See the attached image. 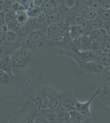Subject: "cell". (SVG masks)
Segmentation results:
<instances>
[{
  "instance_id": "obj_1",
  "label": "cell",
  "mask_w": 110,
  "mask_h": 123,
  "mask_svg": "<svg viewBox=\"0 0 110 123\" xmlns=\"http://www.w3.org/2000/svg\"><path fill=\"white\" fill-rule=\"evenodd\" d=\"M41 73L37 77L36 83L25 93V101L32 103L38 111L49 108L52 91L53 87L47 80L43 79Z\"/></svg>"
},
{
  "instance_id": "obj_2",
  "label": "cell",
  "mask_w": 110,
  "mask_h": 123,
  "mask_svg": "<svg viewBox=\"0 0 110 123\" xmlns=\"http://www.w3.org/2000/svg\"><path fill=\"white\" fill-rule=\"evenodd\" d=\"M47 27L32 31L21 41L23 46L33 53L36 57L42 56L56 46L48 39L46 35Z\"/></svg>"
},
{
  "instance_id": "obj_3",
  "label": "cell",
  "mask_w": 110,
  "mask_h": 123,
  "mask_svg": "<svg viewBox=\"0 0 110 123\" xmlns=\"http://www.w3.org/2000/svg\"><path fill=\"white\" fill-rule=\"evenodd\" d=\"M26 82L20 76H12L0 70V104L19 97V91Z\"/></svg>"
},
{
  "instance_id": "obj_4",
  "label": "cell",
  "mask_w": 110,
  "mask_h": 123,
  "mask_svg": "<svg viewBox=\"0 0 110 123\" xmlns=\"http://www.w3.org/2000/svg\"><path fill=\"white\" fill-rule=\"evenodd\" d=\"M10 57L13 75L21 76L32 64L36 56L22 46L12 54Z\"/></svg>"
},
{
  "instance_id": "obj_5",
  "label": "cell",
  "mask_w": 110,
  "mask_h": 123,
  "mask_svg": "<svg viewBox=\"0 0 110 123\" xmlns=\"http://www.w3.org/2000/svg\"><path fill=\"white\" fill-rule=\"evenodd\" d=\"M38 112L32 103L24 101L20 109L7 115L8 123H33Z\"/></svg>"
},
{
  "instance_id": "obj_6",
  "label": "cell",
  "mask_w": 110,
  "mask_h": 123,
  "mask_svg": "<svg viewBox=\"0 0 110 123\" xmlns=\"http://www.w3.org/2000/svg\"><path fill=\"white\" fill-rule=\"evenodd\" d=\"M79 71L77 75L91 80L97 86L103 81V74L105 67L95 62L78 65Z\"/></svg>"
},
{
  "instance_id": "obj_7",
  "label": "cell",
  "mask_w": 110,
  "mask_h": 123,
  "mask_svg": "<svg viewBox=\"0 0 110 123\" xmlns=\"http://www.w3.org/2000/svg\"><path fill=\"white\" fill-rule=\"evenodd\" d=\"M64 21L48 25L46 35L48 39L56 46H59L64 39Z\"/></svg>"
},
{
  "instance_id": "obj_8",
  "label": "cell",
  "mask_w": 110,
  "mask_h": 123,
  "mask_svg": "<svg viewBox=\"0 0 110 123\" xmlns=\"http://www.w3.org/2000/svg\"><path fill=\"white\" fill-rule=\"evenodd\" d=\"M64 23L71 26L80 27L84 29L85 25L86 20L77 11L75 8L73 6L69 8L65 16Z\"/></svg>"
},
{
  "instance_id": "obj_9",
  "label": "cell",
  "mask_w": 110,
  "mask_h": 123,
  "mask_svg": "<svg viewBox=\"0 0 110 123\" xmlns=\"http://www.w3.org/2000/svg\"><path fill=\"white\" fill-rule=\"evenodd\" d=\"M65 95V91L60 92L53 87L51 94L49 108L55 112H57L63 107Z\"/></svg>"
},
{
  "instance_id": "obj_10",
  "label": "cell",
  "mask_w": 110,
  "mask_h": 123,
  "mask_svg": "<svg viewBox=\"0 0 110 123\" xmlns=\"http://www.w3.org/2000/svg\"><path fill=\"white\" fill-rule=\"evenodd\" d=\"M98 95L105 105L110 106V82L102 81L97 86Z\"/></svg>"
},
{
  "instance_id": "obj_11",
  "label": "cell",
  "mask_w": 110,
  "mask_h": 123,
  "mask_svg": "<svg viewBox=\"0 0 110 123\" xmlns=\"http://www.w3.org/2000/svg\"><path fill=\"white\" fill-rule=\"evenodd\" d=\"M22 46V44L21 42L17 39L12 43H0V60L6 56L11 55Z\"/></svg>"
},
{
  "instance_id": "obj_12",
  "label": "cell",
  "mask_w": 110,
  "mask_h": 123,
  "mask_svg": "<svg viewBox=\"0 0 110 123\" xmlns=\"http://www.w3.org/2000/svg\"><path fill=\"white\" fill-rule=\"evenodd\" d=\"M64 91L65 95L63 107L69 112L74 111L76 104L78 101L76 94L72 90H67Z\"/></svg>"
},
{
  "instance_id": "obj_13",
  "label": "cell",
  "mask_w": 110,
  "mask_h": 123,
  "mask_svg": "<svg viewBox=\"0 0 110 123\" xmlns=\"http://www.w3.org/2000/svg\"><path fill=\"white\" fill-rule=\"evenodd\" d=\"M74 7L77 11L86 20L92 19L97 17L95 12L83 4L81 0H75Z\"/></svg>"
},
{
  "instance_id": "obj_14",
  "label": "cell",
  "mask_w": 110,
  "mask_h": 123,
  "mask_svg": "<svg viewBox=\"0 0 110 123\" xmlns=\"http://www.w3.org/2000/svg\"><path fill=\"white\" fill-rule=\"evenodd\" d=\"M77 62L78 65L85 63L95 62L97 57L91 51L78 52L73 55L71 57Z\"/></svg>"
},
{
  "instance_id": "obj_15",
  "label": "cell",
  "mask_w": 110,
  "mask_h": 123,
  "mask_svg": "<svg viewBox=\"0 0 110 123\" xmlns=\"http://www.w3.org/2000/svg\"><path fill=\"white\" fill-rule=\"evenodd\" d=\"M29 26L32 31L42 29L48 25L46 24L45 14L42 12L38 17L30 18L26 23Z\"/></svg>"
},
{
  "instance_id": "obj_16",
  "label": "cell",
  "mask_w": 110,
  "mask_h": 123,
  "mask_svg": "<svg viewBox=\"0 0 110 123\" xmlns=\"http://www.w3.org/2000/svg\"><path fill=\"white\" fill-rule=\"evenodd\" d=\"M97 95V91L96 90L93 96L88 101L85 102H80L78 101L76 104L75 110L84 115L92 116L90 110L91 104L94 98Z\"/></svg>"
},
{
  "instance_id": "obj_17",
  "label": "cell",
  "mask_w": 110,
  "mask_h": 123,
  "mask_svg": "<svg viewBox=\"0 0 110 123\" xmlns=\"http://www.w3.org/2000/svg\"><path fill=\"white\" fill-rule=\"evenodd\" d=\"M101 29H104V22L97 17L92 19L86 20L84 30L85 34L87 35L88 32L91 30Z\"/></svg>"
},
{
  "instance_id": "obj_18",
  "label": "cell",
  "mask_w": 110,
  "mask_h": 123,
  "mask_svg": "<svg viewBox=\"0 0 110 123\" xmlns=\"http://www.w3.org/2000/svg\"><path fill=\"white\" fill-rule=\"evenodd\" d=\"M69 113L71 123H91L92 122V116L84 115L75 110Z\"/></svg>"
},
{
  "instance_id": "obj_19",
  "label": "cell",
  "mask_w": 110,
  "mask_h": 123,
  "mask_svg": "<svg viewBox=\"0 0 110 123\" xmlns=\"http://www.w3.org/2000/svg\"><path fill=\"white\" fill-rule=\"evenodd\" d=\"M38 111L48 123H57V116L56 112L55 111L49 108Z\"/></svg>"
},
{
  "instance_id": "obj_20",
  "label": "cell",
  "mask_w": 110,
  "mask_h": 123,
  "mask_svg": "<svg viewBox=\"0 0 110 123\" xmlns=\"http://www.w3.org/2000/svg\"><path fill=\"white\" fill-rule=\"evenodd\" d=\"M107 35V32L104 29H101L91 30L88 32L87 35L92 40L100 43Z\"/></svg>"
},
{
  "instance_id": "obj_21",
  "label": "cell",
  "mask_w": 110,
  "mask_h": 123,
  "mask_svg": "<svg viewBox=\"0 0 110 123\" xmlns=\"http://www.w3.org/2000/svg\"><path fill=\"white\" fill-rule=\"evenodd\" d=\"M12 63L10 55L3 57L0 60V70L4 71L12 76H14L12 72Z\"/></svg>"
},
{
  "instance_id": "obj_22",
  "label": "cell",
  "mask_w": 110,
  "mask_h": 123,
  "mask_svg": "<svg viewBox=\"0 0 110 123\" xmlns=\"http://www.w3.org/2000/svg\"><path fill=\"white\" fill-rule=\"evenodd\" d=\"M57 123H71L69 112L63 107L56 112Z\"/></svg>"
},
{
  "instance_id": "obj_23",
  "label": "cell",
  "mask_w": 110,
  "mask_h": 123,
  "mask_svg": "<svg viewBox=\"0 0 110 123\" xmlns=\"http://www.w3.org/2000/svg\"><path fill=\"white\" fill-rule=\"evenodd\" d=\"M58 0H44L40 8L42 12L45 14L49 12L56 7L58 4Z\"/></svg>"
},
{
  "instance_id": "obj_24",
  "label": "cell",
  "mask_w": 110,
  "mask_h": 123,
  "mask_svg": "<svg viewBox=\"0 0 110 123\" xmlns=\"http://www.w3.org/2000/svg\"><path fill=\"white\" fill-rule=\"evenodd\" d=\"M32 31L27 24H25L21 25L18 31L16 32L17 35V40L21 42V41L30 33Z\"/></svg>"
},
{
  "instance_id": "obj_25",
  "label": "cell",
  "mask_w": 110,
  "mask_h": 123,
  "mask_svg": "<svg viewBox=\"0 0 110 123\" xmlns=\"http://www.w3.org/2000/svg\"><path fill=\"white\" fill-rule=\"evenodd\" d=\"M85 35L84 29L82 28L75 26L70 27V36L71 39L73 40L79 39L81 37Z\"/></svg>"
},
{
  "instance_id": "obj_26",
  "label": "cell",
  "mask_w": 110,
  "mask_h": 123,
  "mask_svg": "<svg viewBox=\"0 0 110 123\" xmlns=\"http://www.w3.org/2000/svg\"><path fill=\"white\" fill-rule=\"evenodd\" d=\"M80 40L81 52L91 51L92 40L89 37L85 35H83L80 38Z\"/></svg>"
},
{
  "instance_id": "obj_27",
  "label": "cell",
  "mask_w": 110,
  "mask_h": 123,
  "mask_svg": "<svg viewBox=\"0 0 110 123\" xmlns=\"http://www.w3.org/2000/svg\"><path fill=\"white\" fill-rule=\"evenodd\" d=\"M28 16L30 18L38 17L42 12L40 7H36L34 6L32 0H31L29 7L26 10Z\"/></svg>"
},
{
  "instance_id": "obj_28",
  "label": "cell",
  "mask_w": 110,
  "mask_h": 123,
  "mask_svg": "<svg viewBox=\"0 0 110 123\" xmlns=\"http://www.w3.org/2000/svg\"><path fill=\"white\" fill-rule=\"evenodd\" d=\"M83 4L93 10L96 12L101 8L99 3V0H81Z\"/></svg>"
},
{
  "instance_id": "obj_29",
  "label": "cell",
  "mask_w": 110,
  "mask_h": 123,
  "mask_svg": "<svg viewBox=\"0 0 110 123\" xmlns=\"http://www.w3.org/2000/svg\"><path fill=\"white\" fill-rule=\"evenodd\" d=\"M110 54L103 53L100 56L97 57L95 62L104 67H109Z\"/></svg>"
},
{
  "instance_id": "obj_30",
  "label": "cell",
  "mask_w": 110,
  "mask_h": 123,
  "mask_svg": "<svg viewBox=\"0 0 110 123\" xmlns=\"http://www.w3.org/2000/svg\"><path fill=\"white\" fill-rule=\"evenodd\" d=\"M91 51L97 57L100 56L104 53L101 46L100 43L94 40H92Z\"/></svg>"
},
{
  "instance_id": "obj_31",
  "label": "cell",
  "mask_w": 110,
  "mask_h": 123,
  "mask_svg": "<svg viewBox=\"0 0 110 123\" xmlns=\"http://www.w3.org/2000/svg\"><path fill=\"white\" fill-rule=\"evenodd\" d=\"M97 17L104 22L110 21V9L104 10L101 8L97 12Z\"/></svg>"
},
{
  "instance_id": "obj_32",
  "label": "cell",
  "mask_w": 110,
  "mask_h": 123,
  "mask_svg": "<svg viewBox=\"0 0 110 123\" xmlns=\"http://www.w3.org/2000/svg\"><path fill=\"white\" fill-rule=\"evenodd\" d=\"M100 43L104 53L110 54V35L107 34Z\"/></svg>"
},
{
  "instance_id": "obj_33",
  "label": "cell",
  "mask_w": 110,
  "mask_h": 123,
  "mask_svg": "<svg viewBox=\"0 0 110 123\" xmlns=\"http://www.w3.org/2000/svg\"><path fill=\"white\" fill-rule=\"evenodd\" d=\"M17 38V34L16 32L8 31L5 35L3 43H12L16 40Z\"/></svg>"
},
{
  "instance_id": "obj_34",
  "label": "cell",
  "mask_w": 110,
  "mask_h": 123,
  "mask_svg": "<svg viewBox=\"0 0 110 123\" xmlns=\"http://www.w3.org/2000/svg\"><path fill=\"white\" fill-rule=\"evenodd\" d=\"M17 14L16 20L21 25L25 24L29 18V17L26 11L22 12Z\"/></svg>"
},
{
  "instance_id": "obj_35",
  "label": "cell",
  "mask_w": 110,
  "mask_h": 123,
  "mask_svg": "<svg viewBox=\"0 0 110 123\" xmlns=\"http://www.w3.org/2000/svg\"><path fill=\"white\" fill-rule=\"evenodd\" d=\"M17 13L14 12H9L5 13V22L6 25L15 20L17 18Z\"/></svg>"
},
{
  "instance_id": "obj_36",
  "label": "cell",
  "mask_w": 110,
  "mask_h": 123,
  "mask_svg": "<svg viewBox=\"0 0 110 123\" xmlns=\"http://www.w3.org/2000/svg\"><path fill=\"white\" fill-rule=\"evenodd\" d=\"M6 25L8 31H13L16 33L18 31L21 26V24L17 21L16 19Z\"/></svg>"
},
{
  "instance_id": "obj_37",
  "label": "cell",
  "mask_w": 110,
  "mask_h": 123,
  "mask_svg": "<svg viewBox=\"0 0 110 123\" xmlns=\"http://www.w3.org/2000/svg\"><path fill=\"white\" fill-rule=\"evenodd\" d=\"M103 81L110 82V67L105 68L103 74Z\"/></svg>"
},
{
  "instance_id": "obj_38",
  "label": "cell",
  "mask_w": 110,
  "mask_h": 123,
  "mask_svg": "<svg viewBox=\"0 0 110 123\" xmlns=\"http://www.w3.org/2000/svg\"><path fill=\"white\" fill-rule=\"evenodd\" d=\"M8 31L6 25L0 28V44L3 43L5 35Z\"/></svg>"
},
{
  "instance_id": "obj_39",
  "label": "cell",
  "mask_w": 110,
  "mask_h": 123,
  "mask_svg": "<svg viewBox=\"0 0 110 123\" xmlns=\"http://www.w3.org/2000/svg\"><path fill=\"white\" fill-rule=\"evenodd\" d=\"M33 123H49L46 120L43 115L39 112L35 118Z\"/></svg>"
},
{
  "instance_id": "obj_40",
  "label": "cell",
  "mask_w": 110,
  "mask_h": 123,
  "mask_svg": "<svg viewBox=\"0 0 110 123\" xmlns=\"http://www.w3.org/2000/svg\"><path fill=\"white\" fill-rule=\"evenodd\" d=\"M99 3L101 8L104 10L110 9V0H100Z\"/></svg>"
},
{
  "instance_id": "obj_41",
  "label": "cell",
  "mask_w": 110,
  "mask_h": 123,
  "mask_svg": "<svg viewBox=\"0 0 110 123\" xmlns=\"http://www.w3.org/2000/svg\"><path fill=\"white\" fill-rule=\"evenodd\" d=\"M17 2L18 3H19L20 4H21V6H22L25 8L26 10H28V8L29 7L30 4L31 3V0H17Z\"/></svg>"
},
{
  "instance_id": "obj_42",
  "label": "cell",
  "mask_w": 110,
  "mask_h": 123,
  "mask_svg": "<svg viewBox=\"0 0 110 123\" xmlns=\"http://www.w3.org/2000/svg\"><path fill=\"white\" fill-rule=\"evenodd\" d=\"M5 22V13L3 12H0V28L6 25Z\"/></svg>"
},
{
  "instance_id": "obj_43",
  "label": "cell",
  "mask_w": 110,
  "mask_h": 123,
  "mask_svg": "<svg viewBox=\"0 0 110 123\" xmlns=\"http://www.w3.org/2000/svg\"><path fill=\"white\" fill-rule=\"evenodd\" d=\"M104 29L108 35H110V21L104 22Z\"/></svg>"
},
{
  "instance_id": "obj_44",
  "label": "cell",
  "mask_w": 110,
  "mask_h": 123,
  "mask_svg": "<svg viewBox=\"0 0 110 123\" xmlns=\"http://www.w3.org/2000/svg\"><path fill=\"white\" fill-rule=\"evenodd\" d=\"M44 0H32L33 3L35 6L36 7H40Z\"/></svg>"
},
{
  "instance_id": "obj_45",
  "label": "cell",
  "mask_w": 110,
  "mask_h": 123,
  "mask_svg": "<svg viewBox=\"0 0 110 123\" xmlns=\"http://www.w3.org/2000/svg\"><path fill=\"white\" fill-rule=\"evenodd\" d=\"M5 0H0V12L3 11V10L4 7Z\"/></svg>"
},
{
  "instance_id": "obj_46",
  "label": "cell",
  "mask_w": 110,
  "mask_h": 123,
  "mask_svg": "<svg viewBox=\"0 0 110 123\" xmlns=\"http://www.w3.org/2000/svg\"><path fill=\"white\" fill-rule=\"evenodd\" d=\"M109 67H110V58H109Z\"/></svg>"
},
{
  "instance_id": "obj_47",
  "label": "cell",
  "mask_w": 110,
  "mask_h": 123,
  "mask_svg": "<svg viewBox=\"0 0 110 123\" xmlns=\"http://www.w3.org/2000/svg\"><path fill=\"white\" fill-rule=\"evenodd\" d=\"M109 107H110V106H109Z\"/></svg>"
}]
</instances>
